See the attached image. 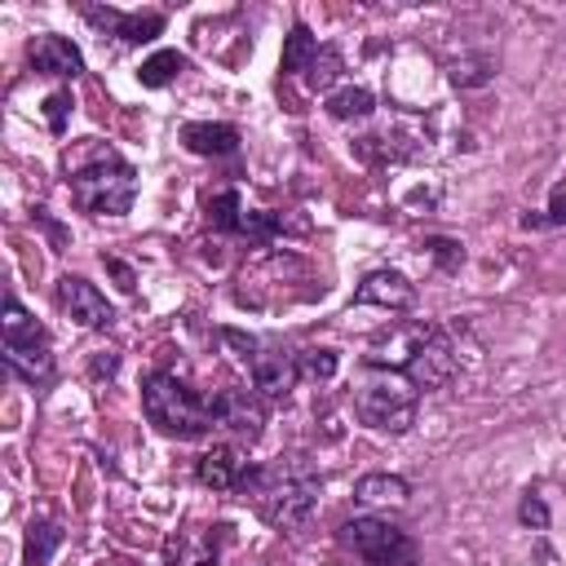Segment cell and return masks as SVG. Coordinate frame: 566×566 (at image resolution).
I'll use <instances>...</instances> for the list:
<instances>
[{
	"label": "cell",
	"mask_w": 566,
	"mask_h": 566,
	"mask_svg": "<svg viewBox=\"0 0 566 566\" xmlns=\"http://www.w3.org/2000/svg\"><path fill=\"white\" fill-rule=\"evenodd\" d=\"M323 478L310 469L305 455H279L270 464H248L239 478V495L252 500L261 522L274 531H301L318 513Z\"/></svg>",
	"instance_id": "6da1fadb"
},
{
	"label": "cell",
	"mask_w": 566,
	"mask_h": 566,
	"mask_svg": "<svg viewBox=\"0 0 566 566\" xmlns=\"http://www.w3.org/2000/svg\"><path fill=\"white\" fill-rule=\"evenodd\" d=\"M66 186L80 212L88 217H124L137 199V172L133 164L111 146H84L75 159L66 155Z\"/></svg>",
	"instance_id": "7a4b0ae2"
},
{
	"label": "cell",
	"mask_w": 566,
	"mask_h": 566,
	"mask_svg": "<svg viewBox=\"0 0 566 566\" xmlns=\"http://www.w3.org/2000/svg\"><path fill=\"white\" fill-rule=\"evenodd\" d=\"M142 411L164 438H181V442L208 438L217 429V394L212 389L199 394L172 371H150L142 380Z\"/></svg>",
	"instance_id": "3957f363"
},
{
	"label": "cell",
	"mask_w": 566,
	"mask_h": 566,
	"mask_svg": "<svg viewBox=\"0 0 566 566\" xmlns=\"http://www.w3.org/2000/svg\"><path fill=\"white\" fill-rule=\"evenodd\" d=\"M354 416L376 429V433H407L416 424V407H420V389L402 376V371H389V367H363L358 380H354Z\"/></svg>",
	"instance_id": "277c9868"
},
{
	"label": "cell",
	"mask_w": 566,
	"mask_h": 566,
	"mask_svg": "<svg viewBox=\"0 0 566 566\" xmlns=\"http://www.w3.org/2000/svg\"><path fill=\"white\" fill-rule=\"evenodd\" d=\"M0 349H4V367H9L18 380H27V385H49V376H53V345H49V332L22 310L18 296H4Z\"/></svg>",
	"instance_id": "5b68a950"
},
{
	"label": "cell",
	"mask_w": 566,
	"mask_h": 566,
	"mask_svg": "<svg viewBox=\"0 0 566 566\" xmlns=\"http://www.w3.org/2000/svg\"><path fill=\"white\" fill-rule=\"evenodd\" d=\"M340 544L354 548V557H363L367 566H420L416 539L385 517H349L340 526Z\"/></svg>",
	"instance_id": "8992f818"
},
{
	"label": "cell",
	"mask_w": 566,
	"mask_h": 566,
	"mask_svg": "<svg viewBox=\"0 0 566 566\" xmlns=\"http://www.w3.org/2000/svg\"><path fill=\"white\" fill-rule=\"evenodd\" d=\"M248 376H252V389L261 398H287L292 385H296V376H301V354L287 340H279V336H265L252 349Z\"/></svg>",
	"instance_id": "52a82bcc"
},
{
	"label": "cell",
	"mask_w": 566,
	"mask_h": 566,
	"mask_svg": "<svg viewBox=\"0 0 566 566\" xmlns=\"http://www.w3.org/2000/svg\"><path fill=\"white\" fill-rule=\"evenodd\" d=\"M420 394H429V389H442L451 376H455V345H451V336L433 323V332L424 336V345L416 349V358L407 363V371H402Z\"/></svg>",
	"instance_id": "ba28073f"
},
{
	"label": "cell",
	"mask_w": 566,
	"mask_h": 566,
	"mask_svg": "<svg viewBox=\"0 0 566 566\" xmlns=\"http://www.w3.org/2000/svg\"><path fill=\"white\" fill-rule=\"evenodd\" d=\"M429 332H433V323H394V327L371 336L367 363L371 367H389V371H407V363L416 358V349L424 345Z\"/></svg>",
	"instance_id": "9c48e42d"
},
{
	"label": "cell",
	"mask_w": 566,
	"mask_h": 566,
	"mask_svg": "<svg viewBox=\"0 0 566 566\" xmlns=\"http://www.w3.org/2000/svg\"><path fill=\"white\" fill-rule=\"evenodd\" d=\"M57 305H62V314L75 318L80 327H111V318H115L111 301H106L88 279H80V274H62V279H57Z\"/></svg>",
	"instance_id": "30bf717a"
},
{
	"label": "cell",
	"mask_w": 566,
	"mask_h": 566,
	"mask_svg": "<svg viewBox=\"0 0 566 566\" xmlns=\"http://www.w3.org/2000/svg\"><path fill=\"white\" fill-rule=\"evenodd\" d=\"M84 18L106 31V35H119L124 44H150L159 31H164V13L146 9V13H124V9H111V4H84Z\"/></svg>",
	"instance_id": "8fae6325"
},
{
	"label": "cell",
	"mask_w": 566,
	"mask_h": 566,
	"mask_svg": "<svg viewBox=\"0 0 566 566\" xmlns=\"http://www.w3.org/2000/svg\"><path fill=\"white\" fill-rule=\"evenodd\" d=\"M217 394V429H230L239 442H256L265 424V407L252 389H212Z\"/></svg>",
	"instance_id": "7c38bea8"
},
{
	"label": "cell",
	"mask_w": 566,
	"mask_h": 566,
	"mask_svg": "<svg viewBox=\"0 0 566 566\" xmlns=\"http://www.w3.org/2000/svg\"><path fill=\"white\" fill-rule=\"evenodd\" d=\"M31 66L53 80H75L84 71V53L66 35H35L31 40Z\"/></svg>",
	"instance_id": "4fadbf2b"
},
{
	"label": "cell",
	"mask_w": 566,
	"mask_h": 566,
	"mask_svg": "<svg viewBox=\"0 0 566 566\" xmlns=\"http://www.w3.org/2000/svg\"><path fill=\"white\" fill-rule=\"evenodd\" d=\"M354 301H358V305H380V310H407V305L416 301V287H411L398 270H371V274L358 283Z\"/></svg>",
	"instance_id": "5bb4252c"
},
{
	"label": "cell",
	"mask_w": 566,
	"mask_h": 566,
	"mask_svg": "<svg viewBox=\"0 0 566 566\" xmlns=\"http://www.w3.org/2000/svg\"><path fill=\"white\" fill-rule=\"evenodd\" d=\"M243 469H248V460L239 455V447H212V451L199 455L195 478H199L203 486H212V491H239Z\"/></svg>",
	"instance_id": "9a60e30c"
},
{
	"label": "cell",
	"mask_w": 566,
	"mask_h": 566,
	"mask_svg": "<svg viewBox=\"0 0 566 566\" xmlns=\"http://www.w3.org/2000/svg\"><path fill=\"white\" fill-rule=\"evenodd\" d=\"M181 146L190 150V155H234L239 150V128L234 124H186L181 128Z\"/></svg>",
	"instance_id": "2e32d148"
},
{
	"label": "cell",
	"mask_w": 566,
	"mask_h": 566,
	"mask_svg": "<svg viewBox=\"0 0 566 566\" xmlns=\"http://www.w3.org/2000/svg\"><path fill=\"white\" fill-rule=\"evenodd\" d=\"M407 495H411V486L398 473H363L354 482V500H363V504H407Z\"/></svg>",
	"instance_id": "e0dca14e"
},
{
	"label": "cell",
	"mask_w": 566,
	"mask_h": 566,
	"mask_svg": "<svg viewBox=\"0 0 566 566\" xmlns=\"http://www.w3.org/2000/svg\"><path fill=\"white\" fill-rule=\"evenodd\" d=\"M318 40H314V31L310 27H292L287 35H283V57H279V66H283V75H301V71H310V62L318 57Z\"/></svg>",
	"instance_id": "ac0fdd59"
},
{
	"label": "cell",
	"mask_w": 566,
	"mask_h": 566,
	"mask_svg": "<svg viewBox=\"0 0 566 566\" xmlns=\"http://www.w3.org/2000/svg\"><path fill=\"white\" fill-rule=\"evenodd\" d=\"M181 71H186V53L159 49V53H150V57L137 66V80H142V88H164V84H172Z\"/></svg>",
	"instance_id": "d6986e66"
},
{
	"label": "cell",
	"mask_w": 566,
	"mask_h": 566,
	"mask_svg": "<svg viewBox=\"0 0 566 566\" xmlns=\"http://www.w3.org/2000/svg\"><path fill=\"white\" fill-rule=\"evenodd\" d=\"M243 199H239V190H217L212 199H208V208H203V217H208V226L212 230H221V234H239V226H243Z\"/></svg>",
	"instance_id": "ffe728a7"
},
{
	"label": "cell",
	"mask_w": 566,
	"mask_h": 566,
	"mask_svg": "<svg viewBox=\"0 0 566 566\" xmlns=\"http://www.w3.org/2000/svg\"><path fill=\"white\" fill-rule=\"evenodd\" d=\"M371 106H376V97L367 88H358V84H345V88L327 93V115L332 119H367Z\"/></svg>",
	"instance_id": "44dd1931"
},
{
	"label": "cell",
	"mask_w": 566,
	"mask_h": 566,
	"mask_svg": "<svg viewBox=\"0 0 566 566\" xmlns=\"http://www.w3.org/2000/svg\"><path fill=\"white\" fill-rule=\"evenodd\" d=\"M57 544H62L57 522H31V531H27V566H49Z\"/></svg>",
	"instance_id": "7402d4cb"
},
{
	"label": "cell",
	"mask_w": 566,
	"mask_h": 566,
	"mask_svg": "<svg viewBox=\"0 0 566 566\" xmlns=\"http://www.w3.org/2000/svg\"><path fill=\"white\" fill-rule=\"evenodd\" d=\"M239 234H243L248 243L265 248L274 234H283V217H279V212H261V208H248V212H243V226H239Z\"/></svg>",
	"instance_id": "603a6c76"
},
{
	"label": "cell",
	"mask_w": 566,
	"mask_h": 566,
	"mask_svg": "<svg viewBox=\"0 0 566 566\" xmlns=\"http://www.w3.org/2000/svg\"><path fill=\"white\" fill-rule=\"evenodd\" d=\"M336 75H340V53L332 49V44H323L318 49V57L310 62V71H305V84L314 88V93H323V88H332L336 84Z\"/></svg>",
	"instance_id": "cb8c5ba5"
},
{
	"label": "cell",
	"mask_w": 566,
	"mask_h": 566,
	"mask_svg": "<svg viewBox=\"0 0 566 566\" xmlns=\"http://www.w3.org/2000/svg\"><path fill=\"white\" fill-rule=\"evenodd\" d=\"M491 75H495V62H491V57H464V62H455V66H451V80H455L460 88L491 84Z\"/></svg>",
	"instance_id": "d4e9b609"
},
{
	"label": "cell",
	"mask_w": 566,
	"mask_h": 566,
	"mask_svg": "<svg viewBox=\"0 0 566 566\" xmlns=\"http://www.w3.org/2000/svg\"><path fill=\"white\" fill-rule=\"evenodd\" d=\"M336 367H340L336 349H305V354H301V371H305L310 380H332Z\"/></svg>",
	"instance_id": "484cf974"
},
{
	"label": "cell",
	"mask_w": 566,
	"mask_h": 566,
	"mask_svg": "<svg viewBox=\"0 0 566 566\" xmlns=\"http://www.w3.org/2000/svg\"><path fill=\"white\" fill-rule=\"evenodd\" d=\"M71 106H75V102H71L66 88H57V93L44 97V119H49L53 133H66V115H71Z\"/></svg>",
	"instance_id": "4316f807"
},
{
	"label": "cell",
	"mask_w": 566,
	"mask_h": 566,
	"mask_svg": "<svg viewBox=\"0 0 566 566\" xmlns=\"http://www.w3.org/2000/svg\"><path fill=\"white\" fill-rule=\"evenodd\" d=\"M517 517H522V526H531V531H544L548 526V504L539 500V495H522V504H517Z\"/></svg>",
	"instance_id": "83f0119b"
},
{
	"label": "cell",
	"mask_w": 566,
	"mask_h": 566,
	"mask_svg": "<svg viewBox=\"0 0 566 566\" xmlns=\"http://www.w3.org/2000/svg\"><path fill=\"white\" fill-rule=\"evenodd\" d=\"M424 248H429V256H433L438 265H447V270H455V265L464 261V248H460L455 239H424Z\"/></svg>",
	"instance_id": "f1b7e54d"
},
{
	"label": "cell",
	"mask_w": 566,
	"mask_h": 566,
	"mask_svg": "<svg viewBox=\"0 0 566 566\" xmlns=\"http://www.w3.org/2000/svg\"><path fill=\"white\" fill-rule=\"evenodd\" d=\"M548 226H566V186H557L553 195H548V217H544Z\"/></svg>",
	"instance_id": "f546056e"
},
{
	"label": "cell",
	"mask_w": 566,
	"mask_h": 566,
	"mask_svg": "<svg viewBox=\"0 0 566 566\" xmlns=\"http://www.w3.org/2000/svg\"><path fill=\"white\" fill-rule=\"evenodd\" d=\"M106 270H111V274L119 279V287H124V292H133V287H137V274H133V270H128L124 261H115V256H106Z\"/></svg>",
	"instance_id": "4dcf8cb0"
},
{
	"label": "cell",
	"mask_w": 566,
	"mask_h": 566,
	"mask_svg": "<svg viewBox=\"0 0 566 566\" xmlns=\"http://www.w3.org/2000/svg\"><path fill=\"white\" fill-rule=\"evenodd\" d=\"M115 367H119L115 354H97V358H93V376H115Z\"/></svg>",
	"instance_id": "1f68e13d"
}]
</instances>
